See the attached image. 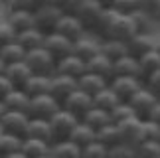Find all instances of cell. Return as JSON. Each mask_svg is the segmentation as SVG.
<instances>
[{"label": "cell", "instance_id": "cell-10", "mask_svg": "<svg viewBox=\"0 0 160 158\" xmlns=\"http://www.w3.org/2000/svg\"><path fill=\"white\" fill-rule=\"evenodd\" d=\"M101 40L103 38L87 32L85 36H81L79 40L73 42V53L79 56L81 59H85V62H89L91 57H95L101 52Z\"/></svg>", "mask_w": 160, "mask_h": 158}, {"label": "cell", "instance_id": "cell-2", "mask_svg": "<svg viewBox=\"0 0 160 158\" xmlns=\"http://www.w3.org/2000/svg\"><path fill=\"white\" fill-rule=\"evenodd\" d=\"M65 12L59 8L58 4H38L34 10V18H36V28L42 30V32L50 34L55 30L58 22L61 20Z\"/></svg>", "mask_w": 160, "mask_h": 158}, {"label": "cell", "instance_id": "cell-44", "mask_svg": "<svg viewBox=\"0 0 160 158\" xmlns=\"http://www.w3.org/2000/svg\"><path fill=\"white\" fill-rule=\"evenodd\" d=\"M144 141H158L160 142V125L150 119H144Z\"/></svg>", "mask_w": 160, "mask_h": 158}, {"label": "cell", "instance_id": "cell-38", "mask_svg": "<svg viewBox=\"0 0 160 158\" xmlns=\"http://www.w3.org/2000/svg\"><path fill=\"white\" fill-rule=\"evenodd\" d=\"M111 8H113L115 12H119V14L132 16L134 12L140 10V0H115Z\"/></svg>", "mask_w": 160, "mask_h": 158}, {"label": "cell", "instance_id": "cell-5", "mask_svg": "<svg viewBox=\"0 0 160 158\" xmlns=\"http://www.w3.org/2000/svg\"><path fill=\"white\" fill-rule=\"evenodd\" d=\"M58 111H61V103L55 99L53 95L48 93V95L32 97L28 115H30V117H34V119H46V121H50Z\"/></svg>", "mask_w": 160, "mask_h": 158}, {"label": "cell", "instance_id": "cell-26", "mask_svg": "<svg viewBox=\"0 0 160 158\" xmlns=\"http://www.w3.org/2000/svg\"><path fill=\"white\" fill-rule=\"evenodd\" d=\"M101 52L107 57H111L113 62H117V59H121L122 56L128 53V42L115 40V38H103L101 40Z\"/></svg>", "mask_w": 160, "mask_h": 158}, {"label": "cell", "instance_id": "cell-52", "mask_svg": "<svg viewBox=\"0 0 160 158\" xmlns=\"http://www.w3.org/2000/svg\"><path fill=\"white\" fill-rule=\"evenodd\" d=\"M4 113H6V105H4V101H0V119L4 117Z\"/></svg>", "mask_w": 160, "mask_h": 158}, {"label": "cell", "instance_id": "cell-50", "mask_svg": "<svg viewBox=\"0 0 160 158\" xmlns=\"http://www.w3.org/2000/svg\"><path fill=\"white\" fill-rule=\"evenodd\" d=\"M38 4H58L59 0H36Z\"/></svg>", "mask_w": 160, "mask_h": 158}, {"label": "cell", "instance_id": "cell-22", "mask_svg": "<svg viewBox=\"0 0 160 158\" xmlns=\"http://www.w3.org/2000/svg\"><path fill=\"white\" fill-rule=\"evenodd\" d=\"M16 42H18V44H20L26 52H30V50H38V47H44L46 32H42V30H38V28L24 30V32L18 34Z\"/></svg>", "mask_w": 160, "mask_h": 158}, {"label": "cell", "instance_id": "cell-45", "mask_svg": "<svg viewBox=\"0 0 160 158\" xmlns=\"http://www.w3.org/2000/svg\"><path fill=\"white\" fill-rule=\"evenodd\" d=\"M144 85H146L150 91H154V93L160 97V69L154 71V73H150L148 77H146V79H144Z\"/></svg>", "mask_w": 160, "mask_h": 158}, {"label": "cell", "instance_id": "cell-47", "mask_svg": "<svg viewBox=\"0 0 160 158\" xmlns=\"http://www.w3.org/2000/svg\"><path fill=\"white\" fill-rule=\"evenodd\" d=\"M146 119H150V121H154V123L160 125V101L154 105V109H152V111L148 113V117H146Z\"/></svg>", "mask_w": 160, "mask_h": 158}, {"label": "cell", "instance_id": "cell-49", "mask_svg": "<svg viewBox=\"0 0 160 158\" xmlns=\"http://www.w3.org/2000/svg\"><path fill=\"white\" fill-rule=\"evenodd\" d=\"M97 2H99L101 6H105V8H111V6H113V2H115V0H97Z\"/></svg>", "mask_w": 160, "mask_h": 158}, {"label": "cell", "instance_id": "cell-32", "mask_svg": "<svg viewBox=\"0 0 160 158\" xmlns=\"http://www.w3.org/2000/svg\"><path fill=\"white\" fill-rule=\"evenodd\" d=\"M0 57L4 59L6 65L18 63V62H24V59H26V50H24L18 42H10V44L0 46Z\"/></svg>", "mask_w": 160, "mask_h": 158}, {"label": "cell", "instance_id": "cell-15", "mask_svg": "<svg viewBox=\"0 0 160 158\" xmlns=\"http://www.w3.org/2000/svg\"><path fill=\"white\" fill-rule=\"evenodd\" d=\"M85 71H87V62L75 53H69V56L58 59V65H55V73H63L73 79H79Z\"/></svg>", "mask_w": 160, "mask_h": 158}, {"label": "cell", "instance_id": "cell-33", "mask_svg": "<svg viewBox=\"0 0 160 158\" xmlns=\"http://www.w3.org/2000/svg\"><path fill=\"white\" fill-rule=\"evenodd\" d=\"M119 103H121V99H119V95L111 89V85H107L105 89L99 91V93L93 97V105L99 107V109H103V111H109V113L113 111Z\"/></svg>", "mask_w": 160, "mask_h": 158}, {"label": "cell", "instance_id": "cell-41", "mask_svg": "<svg viewBox=\"0 0 160 158\" xmlns=\"http://www.w3.org/2000/svg\"><path fill=\"white\" fill-rule=\"evenodd\" d=\"M16 38H18V32L2 18V20H0V46L10 44V42H16Z\"/></svg>", "mask_w": 160, "mask_h": 158}, {"label": "cell", "instance_id": "cell-1", "mask_svg": "<svg viewBox=\"0 0 160 158\" xmlns=\"http://www.w3.org/2000/svg\"><path fill=\"white\" fill-rule=\"evenodd\" d=\"M28 67L32 69L34 75H53L55 73V57L52 56L46 47H38V50H30L26 52V59Z\"/></svg>", "mask_w": 160, "mask_h": 158}, {"label": "cell", "instance_id": "cell-9", "mask_svg": "<svg viewBox=\"0 0 160 158\" xmlns=\"http://www.w3.org/2000/svg\"><path fill=\"white\" fill-rule=\"evenodd\" d=\"M111 89L119 95L121 101H128L137 91L144 85V81L140 77H131V75H115L111 79Z\"/></svg>", "mask_w": 160, "mask_h": 158}, {"label": "cell", "instance_id": "cell-20", "mask_svg": "<svg viewBox=\"0 0 160 158\" xmlns=\"http://www.w3.org/2000/svg\"><path fill=\"white\" fill-rule=\"evenodd\" d=\"M156 44V38L150 32H138L134 38L128 40V53L134 57H140L142 53L150 52Z\"/></svg>", "mask_w": 160, "mask_h": 158}, {"label": "cell", "instance_id": "cell-13", "mask_svg": "<svg viewBox=\"0 0 160 158\" xmlns=\"http://www.w3.org/2000/svg\"><path fill=\"white\" fill-rule=\"evenodd\" d=\"M77 89V79L63 73H53L50 79V95H53L59 103L65 101V97H69L73 91Z\"/></svg>", "mask_w": 160, "mask_h": 158}, {"label": "cell", "instance_id": "cell-6", "mask_svg": "<svg viewBox=\"0 0 160 158\" xmlns=\"http://www.w3.org/2000/svg\"><path fill=\"white\" fill-rule=\"evenodd\" d=\"M103 12H105V6H101L97 0H81L77 4L75 12H73V16H77L81 20V24L87 28V32H93Z\"/></svg>", "mask_w": 160, "mask_h": 158}, {"label": "cell", "instance_id": "cell-8", "mask_svg": "<svg viewBox=\"0 0 160 158\" xmlns=\"http://www.w3.org/2000/svg\"><path fill=\"white\" fill-rule=\"evenodd\" d=\"M160 101V97L154 93V91H150L146 85H142L137 93H134L131 99H128V103H131V107L134 109V113L138 115V117L146 119L148 117V113L154 109V105Z\"/></svg>", "mask_w": 160, "mask_h": 158}, {"label": "cell", "instance_id": "cell-3", "mask_svg": "<svg viewBox=\"0 0 160 158\" xmlns=\"http://www.w3.org/2000/svg\"><path fill=\"white\" fill-rule=\"evenodd\" d=\"M119 126V135L121 142L127 144L131 148H137L140 142H144V119L142 117H132L128 121L117 125Z\"/></svg>", "mask_w": 160, "mask_h": 158}, {"label": "cell", "instance_id": "cell-19", "mask_svg": "<svg viewBox=\"0 0 160 158\" xmlns=\"http://www.w3.org/2000/svg\"><path fill=\"white\" fill-rule=\"evenodd\" d=\"M30 101H32V97H30L22 87H14L8 95L4 97L6 111H22V113H28Z\"/></svg>", "mask_w": 160, "mask_h": 158}, {"label": "cell", "instance_id": "cell-39", "mask_svg": "<svg viewBox=\"0 0 160 158\" xmlns=\"http://www.w3.org/2000/svg\"><path fill=\"white\" fill-rule=\"evenodd\" d=\"M107 154H109L107 146H103L101 142H91L81 148V156L79 158H107Z\"/></svg>", "mask_w": 160, "mask_h": 158}, {"label": "cell", "instance_id": "cell-43", "mask_svg": "<svg viewBox=\"0 0 160 158\" xmlns=\"http://www.w3.org/2000/svg\"><path fill=\"white\" fill-rule=\"evenodd\" d=\"M140 10L152 20H160V0H140Z\"/></svg>", "mask_w": 160, "mask_h": 158}, {"label": "cell", "instance_id": "cell-51", "mask_svg": "<svg viewBox=\"0 0 160 158\" xmlns=\"http://www.w3.org/2000/svg\"><path fill=\"white\" fill-rule=\"evenodd\" d=\"M4 71H6V63H4V59L0 57V75H4Z\"/></svg>", "mask_w": 160, "mask_h": 158}, {"label": "cell", "instance_id": "cell-30", "mask_svg": "<svg viewBox=\"0 0 160 158\" xmlns=\"http://www.w3.org/2000/svg\"><path fill=\"white\" fill-rule=\"evenodd\" d=\"M81 121H83L85 125H89L91 129H95V131H99V129H103V126H107V125L113 123L111 113H109V111H103V109L95 107V105H93V109H91V111L85 113V117H83Z\"/></svg>", "mask_w": 160, "mask_h": 158}, {"label": "cell", "instance_id": "cell-24", "mask_svg": "<svg viewBox=\"0 0 160 158\" xmlns=\"http://www.w3.org/2000/svg\"><path fill=\"white\" fill-rule=\"evenodd\" d=\"M67 141L75 142L79 148H83V146H87V144H91V142H97V131L91 129L89 125H85L83 121H79L77 126L71 131V135H69Z\"/></svg>", "mask_w": 160, "mask_h": 158}, {"label": "cell", "instance_id": "cell-57", "mask_svg": "<svg viewBox=\"0 0 160 158\" xmlns=\"http://www.w3.org/2000/svg\"><path fill=\"white\" fill-rule=\"evenodd\" d=\"M0 158H2V156H0Z\"/></svg>", "mask_w": 160, "mask_h": 158}, {"label": "cell", "instance_id": "cell-21", "mask_svg": "<svg viewBox=\"0 0 160 158\" xmlns=\"http://www.w3.org/2000/svg\"><path fill=\"white\" fill-rule=\"evenodd\" d=\"M24 136H28V138H40V141L53 142V135H52L50 121L30 117V123H28V129H26V135H24Z\"/></svg>", "mask_w": 160, "mask_h": 158}, {"label": "cell", "instance_id": "cell-40", "mask_svg": "<svg viewBox=\"0 0 160 158\" xmlns=\"http://www.w3.org/2000/svg\"><path fill=\"white\" fill-rule=\"evenodd\" d=\"M38 2L36 0H2L4 12H14V10H36Z\"/></svg>", "mask_w": 160, "mask_h": 158}, {"label": "cell", "instance_id": "cell-29", "mask_svg": "<svg viewBox=\"0 0 160 158\" xmlns=\"http://www.w3.org/2000/svg\"><path fill=\"white\" fill-rule=\"evenodd\" d=\"M50 156L52 158H79L81 156V148L71 141H58V142H52Z\"/></svg>", "mask_w": 160, "mask_h": 158}, {"label": "cell", "instance_id": "cell-36", "mask_svg": "<svg viewBox=\"0 0 160 158\" xmlns=\"http://www.w3.org/2000/svg\"><path fill=\"white\" fill-rule=\"evenodd\" d=\"M132 117H138V115L134 113V109L131 107V103H128V101H121L119 105L111 111V119H113L115 125L122 123V121H128V119H132Z\"/></svg>", "mask_w": 160, "mask_h": 158}, {"label": "cell", "instance_id": "cell-28", "mask_svg": "<svg viewBox=\"0 0 160 158\" xmlns=\"http://www.w3.org/2000/svg\"><path fill=\"white\" fill-rule=\"evenodd\" d=\"M50 79H52V75H32L22 89L26 91L30 97L48 95L50 93Z\"/></svg>", "mask_w": 160, "mask_h": 158}, {"label": "cell", "instance_id": "cell-16", "mask_svg": "<svg viewBox=\"0 0 160 158\" xmlns=\"http://www.w3.org/2000/svg\"><path fill=\"white\" fill-rule=\"evenodd\" d=\"M4 20L8 22L18 34L24 32V30L36 28L34 10H14V12H4Z\"/></svg>", "mask_w": 160, "mask_h": 158}, {"label": "cell", "instance_id": "cell-37", "mask_svg": "<svg viewBox=\"0 0 160 158\" xmlns=\"http://www.w3.org/2000/svg\"><path fill=\"white\" fill-rule=\"evenodd\" d=\"M138 158H160V142L158 141H144L134 148Z\"/></svg>", "mask_w": 160, "mask_h": 158}, {"label": "cell", "instance_id": "cell-42", "mask_svg": "<svg viewBox=\"0 0 160 158\" xmlns=\"http://www.w3.org/2000/svg\"><path fill=\"white\" fill-rule=\"evenodd\" d=\"M137 156V152H134V148L127 146V144H115V146L109 148V154L107 158H134Z\"/></svg>", "mask_w": 160, "mask_h": 158}, {"label": "cell", "instance_id": "cell-11", "mask_svg": "<svg viewBox=\"0 0 160 158\" xmlns=\"http://www.w3.org/2000/svg\"><path fill=\"white\" fill-rule=\"evenodd\" d=\"M28 123H30V115L28 113H22V111H6L4 117L0 119V125H2L4 132L18 135V136L26 135Z\"/></svg>", "mask_w": 160, "mask_h": 158}, {"label": "cell", "instance_id": "cell-31", "mask_svg": "<svg viewBox=\"0 0 160 158\" xmlns=\"http://www.w3.org/2000/svg\"><path fill=\"white\" fill-rule=\"evenodd\" d=\"M138 63H140V77H142V81L150 73H154V71L160 69V53L156 47H152L150 52L142 53V56L138 57Z\"/></svg>", "mask_w": 160, "mask_h": 158}, {"label": "cell", "instance_id": "cell-18", "mask_svg": "<svg viewBox=\"0 0 160 158\" xmlns=\"http://www.w3.org/2000/svg\"><path fill=\"white\" fill-rule=\"evenodd\" d=\"M109 83H111L109 79L97 75V73H91V71H85V73L77 79V87L81 91H85L87 95H91V97H95L99 91H103Z\"/></svg>", "mask_w": 160, "mask_h": 158}, {"label": "cell", "instance_id": "cell-35", "mask_svg": "<svg viewBox=\"0 0 160 158\" xmlns=\"http://www.w3.org/2000/svg\"><path fill=\"white\" fill-rule=\"evenodd\" d=\"M22 142H24V136L10 135V132H2V135H0V156L22 150Z\"/></svg>", "mask_w": 160, "mask_h": 158}, {"label": "cell", "instance_id": "cell-34", "mask_svg": "<svg viewBox=\"0 0 160 158\" xmlns=\"http://www.w3.org/2000/svg\"><path fill=\"white\" fill-rule=\"evenodd\" d=\"M97 142H101L103 146H115V144H121V135H119V126L115 123H111L107 126H103V129L97 131Z\"/></svg>", "mask_w": 160, "mask_h": 158}, {"label": "cell", "instance_id": "cell-56", "mask_svg": "<svg viewBox=\"0 0 160 158\" xmlns=\"http://www.w3.org/2000/svg\"><path fill=\"white\" fill-rule=\"evenodd\" d=\"M134 158H138V156H134Z\"/></svg>", "mask_w": 160, "mask_h": 158}, {"label": "cell", "instance_id": "cell-25", "mask_svg": "<svg viewBox=\"0 0 160 158\" xmlns=\"http://www.w3.org/2000/svg\"><path fill=\"white\" fill-rule=\"evenodd\" d=\"M50 148H52V142H48V141H40V138H28V136H24L22 152L26 154L28 158L50 156Z\"/></svg>", "mask_w": 160, "mask_h": 158}, {"label": "cell", "instance_id": "cell-55", "mask_svg": "<svg viewBox=\"0 0 160 158\" xmlns=\"http://www.w3.org/2000/svg\"><path fill=\"white\" fill-rule=\"evenodd\" d=\"M42 158H52V156H42Z\"/></svg>", "mask_w": 160, "mask_h": 158}, {"label": "cell", "instance_id": "cell-12", "mask_svg": "<svg viewBox=\"0 0 160 158\" xmlns=\"http://www.w3.org/2000/svg\"><path fill=\"white\" fill-rule=\"evenodd\" d=\"M53 32L65 36V38L71 40V42H75V40L81 38V36L87 34V28L81 24V20H79L77 16H73V14H63V16H61V20L58 22V26H55Z\"/></svg>", "mask_w": 160, "mask_h": 158}, {"label": "cell", "instance_id": "cell-4", "mask_svg": "<svg viewBox=\"0 0 160 158\" xmlns=\"http://www.w3.org/2000/svg\"><path fill=\"white\" fill-rule=\"evenodd\" d=\"M79 119L75 115H71L69 111H65L63 107H61V111H58L50 119V126H52V135H53V142L58 141H67L71 135V131L77 126Z\"/></svg>", "mask_w": 160, "mask_h": 158}, {"label": "cell", "instance_id": "cell-14", "mask_svg": "<svg viewBox=\"0 0 160 158\" xmlns=\"http://www.w3.org/2000/svg\"><path fill=\"white\" fill-rule=\"evenodd\" d=\"M44 47L55 57V62L65 56L73 53V42L67 40L65 36H61L58 32H50L46 34V42H44Z\"/></svg>", "mask_w": 160, "mask_h": 158}, {"label": "cell", "instance_id": "cell-27", "mask_svg": "<svg viewBox=\"0 0 160 158\" xmlns=\"http://www.w3.org/2000/svg\"><path fill=\"white\" fill-rule=\"evenodd\" d=\"M115 75H131V77H140V63H138V57L131 56H122L121 59L115 62ZM142 79V77H140Z\"/></svg>", "mask_w": 160, "mask_h": 158}, {"label": "cell", "instance_id": "cell-23", "mask_svg": "<svg viewBox=\"0 0 160 158\" xmlns=\"http://www.w3.org/2000/svg\"><path fill=\"white\" fill-rule=\"evenodd\" d=\"M6 77L12 81V85L14 87H24L26 85V81L30 77H32V69L28 67V63L26 62H18V63H10V65H6Z\"/></svg>", "mask_w": 160, "mask_h": 158}, {"label": "cell", "instance_id": "cell-7", "mask_svg": "<svg viewBox=\"0 0 160 158\" xmlns=\"http://www.w3.org/2000/svg\"><path fill=\"white\" fill-rule=\"evenodd\" d=\"M61 107H63L65 111H69L71 115H75V117L81 121L85 117V113L93 109V97L77 87L69 97H65V101L61 103Z\"/></svg>", "mask_w": 160, "mask_h": 158}, {"label": "cell", "instance_id": "cell-46", "mask_svg": "<svg viewBox=\"0 0 160 158\" xmlns=\"http://www.w3.org/2000/svg\"><path fill=\"white\" fill-rule=\"evenodd\" d=\"M12 89H14V85H12V81L6 77V73L0 75V101H4V97L8 95Z\"/></svg>", "mask_w": 160, "mask_h": 158}, {"label": "cell", "instance_id": "cell-48", "mask_svg": "<svg viewBox=\"0 0 160 158\" xmlns=\"http://www.w3.org/2000/svg\"><path fill=\"white\" fill-rule=\"evenodd\" d=\"M2 158H28V156L24 154L22 150H18V152H12V154H4Z\"/></svg>", "mask_w": 160, "mask_h": 158}, {"label": "cell", "instance_id": "cell-17", "mask_svg": "<svg viewBox=\"0 0 160 158\" xmlns=\"http://www.w3.org/2000/svg\"><path fill=\"white\" fill-rule=\"evenodd\" d=\"M87 71H91V73H97L105 79H113L115 77V62L111 57H107L103 52H99L95 57H91L87 62Z\"/></svg>", "mask_w": 160, "mask_h": 158}, {"label": "cell", "instance_id": "cell-53", "mask_svg": "<svg viewBox=\"0 0 160 158\" xmlns=\"http://www.w3.org/2000/svg\"><path fill=\"white\" fill-rule=\"evenodd\" d=\"M154 47L158 50V53H160V38H156V44H154Z\"/></svg>", "mask_w": 160, "mask_h": 158}, {"label": "cell", "instance_id": "cell-54", "mask_svg": "<svg viewBox=\"0 0 160 158\" xmlns=\"http://www.w3.org/2000/svg\"><path fill=\"white\" fill-rule=\"evenodd\" d=\"M2 132H4V129H2V125H0V135H2Z\"/></svg>", "mask_w": 160, "mask_h": 158}]
</instances>
